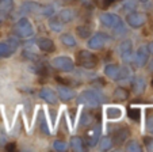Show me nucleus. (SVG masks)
<instances>
[{
    "mask_svg": "<svg viewBox=\"0 0 153 152\" xmlns=\"http://www.w3.org/2000/svg\"><path fill=\"white\" fill-rule=\"evenodd\" d=\"M22 8H23L25 11L38 12V10H42L43 7H42V6H39L38 3H31V1H27V3H25L23 6H22Z\"/></svg>",
    "mask_w": 153,
    "mask_h": 152,
    "instance_id": "26",
    "label": "nucleus"
},
{
    "mask_svg": "<svg viewBox=\"0 0 153 152\" xmlns=\"http://www.w3.org/2000/svg\"><path fill=\"white\" fill-rule=\"evenodd\" d=\"M144 144L148 151H153V137H144Z\"/></svg>",
    "mask_w": 153,
    "mask_h": 152,
    "instance_id": "34",
    "label": "nucleus"
},
{
    "mask_svg": "<svg viewBox=\"0 0 153 152\" xmlns=\"http://www.w3.org/2000/svg\"><path fill=\"white\" fill-rule=\"evenodd\" d=\"M131 86H133V91L136 92L137 95L142 94V92L145 91V86H146V83H145V80L142 78H136L133 80V83H131Z\"/></svg>",
    "mask_w": 153,
    "mask_h": 152,
    "instance_id": "17",
    "label": "nucleus"
},
{
    "mask_svg": "<svg viewBox=\"0 0 153 152\" xmlns=\"http://www.w3.org/2000/svg\"><path fill=\"white\" fill-rule=\"evenodd\" d=\"M106 117L108 120H118L122 117V110L117 106H110L106 109Z\"/></svg>",
    "mask_w": 153,
    "mask_h": 152,
    "instance_id": "16",
    "label": "nucleus"
},
{
    "mask_svg": "<svg viewBox=\"0 0 153 152\" xmlns=\"http://www.w3.org/2000/svg\"><path fill=\"white\" fill-rule=\"evenodd\" d=\"M37 46L45 53H50L54 50V42H53L50 38H38Z\"/></svg>",
    "mask_w": 153,
    "mask_h": 152,
    "instance_id": "14",
    "label": "nucleus"
},
{
    "mask_svg": "<svg viewBox=\"0 0 153 152\" xmlns=\"http://www.w3.org/2000/svg\"><path fill=\"white\" fill-rule=\"evenodd\" d=\"M53 68L58 69L61 72H72L75 69V63L72 61V58L67 57V56H58L52 60Z\"/></svg>",
    "mask_w": 153,
    "mask_h": 152,
    "instance_id": "5",
    "label": "nucleus"
},
{
    "mask_svg": "<svg viewBox=\"0 0 153 152\" xmlns=\"http://www.w3.org/2000/svg\"><path fill=\"white\" fill-rule=\"evenodd\" d=\"M148 49H149V53H153V41H152V42H149Z\"/></svg>",
    "mask_w": 153,
    "mask_h": 152,
    "instance_id": "36",
    "label": "nucleus"
},
{
    "mask_svg": "<svg viewBox=\"0 0 153 152\" xmlns=\"http://www.w3.org/2000/svg\"><path fill=\"white\" fill-rule=\"evenodd\" d=\"M49 27L53 30V31H62L64 23L61 22L60 19H58V20H50V22H49Z\"/></svg>",
    "mask_w": 153,
    "mask_h": 152,
    "instance_id": "29",
    "label": "nucleus"
},
{
    "mask_svg": "<svg viewBox=\"0 0 153 152\" xmlns=\"http://www.w3.org/2000/svg\"><path fill=\"white\" fill-rule=\"evenodd\" d=\"M94 122V114L91 112H83L81 114V118H80V125L81 126H88Z\"/></svg>",
    "mask_w": 153,
    "mask_h": 152,
    "instance_id": "22",
    "label": "nucleus"
},
{
    "mask_svg": "<svg viewBox=\"0 0 153 152\" xmlns=\"http://www.w3.org/2000/svg\"><path fill=\"white\" fill-rule=\"evenodd\" d=\"M53 148H54L56 151H65V149H67V143H65V141H61V140H56L54 143H53Z\"/></svg>",
    "mask_w": 153,
    "mask_h": 152,
    "instance_id": "33",
    "label": "nucleus"
},
{
    "mask_svg": "<svg viewBox=\"0 0 153 152\" xmlns=\"http://www.w3.org/2000/svg\"><path fill=\"white\" fill-rule=\"evenodd\" d=\"M131 48H133V45H131L130 41L122 42L121 45H119V55H121L123 58H127L130 55H131Z\"/></svg>",
    "mask_w": 153,
    "mask_h": 152,
    "instance_id": "18",
    "label": "nucleus"
},
{
    "mask_svg": "<svg viewBox=\"0 0 153 152\" xmlns=\"http://www.w3.org/2000/svg\"><path fill=\"white\" fill-rule=\"evenodd\" d=\"M14 34H16L20 38H29L34 34V27L30 23V20L27 18H20L12 27Z\"/></svg>",
    "mask_w": 153,
    "mask_h": 152,
    "instance_id": "2",
    "label": "nucleus"
},
{
    "mask_svg": "<svg viewBox=\"0 0 153 152\" xmlns=\"http://www.w3.org/2000/svg\"><path fill=\"white\" fill-rule=\"evenodd\" d=\"M103 95H100L98 91H94V90H85L83 91L77 98V102L81 105H85L88 107H98L100 103L104 102Z\"/></svg>",
    "mask_w": 153,
    "mask_h": 152,
    "instance_id": "1",
    "label": "nucleus"
},
{
    "mask_svg": "<svg viewBox=\"0 0 153 152\" xmlns=\"http://www.w3.org/2000/svg\"><path fill=\"white\" fill-rule=\"evenodd\" d=\"M71 147L73 151H84V143L80 137H72L71 139Z\"/></svg>",
    "mask_w": 153,
    "mask_h": 152,
    "instance_id": "25",
    "label": "nucleus"
},
{
    "mask_svg": "<svg viewBox=\"0 0 153 152\" xmlns=\"http://www.w3.org/2000/svg\"><path fill=\"white\" fill-rule=\"evenodd\" d=\"M148 58H149V49H148V46H140L138 50H137L136 53V64L138 67H144L148 63Z\"/></svg>",
    "mask_w": 153,
    "mask_h": 152,
    "instance_id": "12",
    "label": "nucleus"
},
{
    "mask_svg": "<svg viewBox=\"0 0 153 152\" xmlns=\"http://www.w3.org/2000/svg\"><path fill=\"white\" fill-rule=\"evenodd\" d=\"M14 53V49L8 42H0V57H10Z\"/></svg>",
    "mask_w": 153,
    "mask_h": 152,
    "instance_id": "20",
    "label": "nucleus"
},
{
    "mask_svg": "<svg viewBox=\"0 0 153 152\" xmlns=\"http://www.w3.org/2000/svg\"><path fill=\"white\" fill-rule=\"evenodd\" d=\"M146 126H148V129L150 130V132L153 133V117H149L148 118V122H146Z\"/></svg>",
    "mask_w": 153,
    "mask_h": 152,
    "instance_id": "35",
    "label": "nucleus"
},
{
    "mask_svg": "<svg viewBox=\"0 0 153 152\" xmlns=\"http://www.w3.org/2000/svg\"><path fill=\"white\" fill-rule=\"evenodd\" d=\"M14 10V0H0V15L7 16Z\"/></svg>",
    "mask_w": 153,
    "mask_h": 152,
    "instance_id": "15",
    "label": "nucleus"
},
{
    "mask_svg": "<svg viewBox=\"0 0 153 152\" xmlns=\"http://www.w3.org/2000/svg\"><path fill=\"white\" fill-rule=\"evenodd\" d=\"M113 97L115 98V99L125 100V99L129 98V91H127L126 88H123V87H117V88L114 90V92H113Z\"/></svg>",
    "mask_w": 153,
    "mask_h": 152,
    "instance_id": "21",
    "label": "nucleus"
},
{
    "mask_svg": "<svg viewBox=\"0 0 153 152\" xmlns=\"http://www.w3.org/2000/svg\"><path fill=\"white\" fill-rule=\"evenodd\" d=\"M126 20L130 27L140 29V27H142L146 23V15L142 14V12H131V14L127 15Z\"/></svg>",
    "mask_w": 153,
    "mask_h": 152,
    "instance_id": "7",
    "label": "nucleus"
},
{
    "mask_svg": "<svg viewBox=\"0 0 153 152\" xmlns=\"http://www.w3.org/2000/svg\"><path fill=\"white\" fill-rule=\"evenodd\" d=\"M39 97L42 98L45 102H48V103L50 105H54L57 103V97H56V92L53 91L52 88H49V87H42L39 91Z\"/></svg>",
    "mask_w": 153,
    "mask_h": 152,
    "instance_id": "13",
    "label": "nucleus"
},
{
    "mask_svg": "<svg viewBox=\"0 0 153 152\" xmlns=\"http://www.w3.org/2000/svg\"><path fill=\"white\" fill-rule=\"evenodd\" d=\"M152 86H153V79H152Z\"/></svg>",
    "mask_w": 153,
    "mask_h": 152,
    "instance_id": "40",
    "label": "nucleus"
},
{
    "mask_svg": "<svg viewBox=\"0 0 153 152\" xmlns=\"http://www.w3.org/2000/svg\"><path fill=\"white\" fill-rule=\"evenodd\" d=\"M127 115H129V118H131L133 121H140V118H141V109H140V107L130 106L129 109H127Z\"/></svg>",
    "mask_w": 153,
    "mask_h": 152,
    "instance_id": "24",
    "label": "nucleus"
},
{
    "mask_svg": "<svg viewBox=\"0 0 153 152\" xmlns=\"http://www.w3.org/2000/svg\"><path fill=\"white\" fill-rule=\"evenodd\" d=\"M142 1H146V0H142Z\"/></svg>",
    "mask_w": 153,
    "mask_h": 152,
    "instance_id": "41",
    "label": "nucleus"
},
{
    "mask_svg": "<svg viewBox=\"0 0 153 152\" xmlns=\"http://www.w3.org/2000/svg\"><path fill=\"white\" fill-rule=\"evenodd\" d=\"M76 31H77V35L80 38H88L91 34V30L88 26H77L76 27Z\"/></svg>",
    "mask_w": 153,
    "mask_h": 152,
    "instance_id": "27",
    "label": "nucleus"
},
{
    "mask_svg": "<svg viewBox=\"0 0 153 152\" xmlns=\"http://www.w3.org/2000/svg\"><path fill=\"white\" fill-rule=\"evenodd\" d=\"M76 61H77V64L80 67L87 68V69H92L98 65V57L94 53L88 52V50H80L77 53Z\"/></svg>",
    "mask_w": 153,
    "mask_h": 152,
    "instance_id": "4",
    "label": "nucleus"
},
{
    "mask_svg": "<svg viewBox=\"0 0 153 152\" xmlns=\"http://www.w3.org/2000/svg\"><path fill=\"white\" fill-rule=\"evenodd\" d=\"M104 75L107 78L113 79V80H122V79H126L127 76H130V71L126 67L108 64V65L104 67Z\"/></svg>",
    "mask_w": 153,
    "mask_h": 152,
    "instance_id": "3",
    "label": "nucleus"
},
{
    "mask_svg": "<svg viewBox=\"0 0 153 152\" xmlns=\"http://www.w3.org/2000/svg\"><path fill=\"white\" fill-rule=\"evenodd\" d=\"M39 129L42 133H45V135H49L50 130L49 128H48V124H46V120H45V117H42V112H39Z\"/></svg>",
    "mask_w": 153,
    "mask_h": 152,
    "instance_id": "31",
    "label": "nucleus"
},
{
    "mask_svg": "<svg viewBox=\"0 0 153 152\" xmlns=\"http://www.w3.org/2000/svg\"><path fill=\"white\" fill-rule=\"evenodd\" d=\"M129 136H130V132L126 126H122V128L119 126V128H117L113 132V139H111V140H114L115 144L121 145V144H123L125 141L129 139Z\"/></svg>",
    "mask_w": 153,
    "mask_h": 152,
    "instance_id": "9",
    "label": "nucleus"
},
{
    "mask_svg": "<svg viewBox=\"0 0 153 152\" xmlns=\"http://www.w3.org/2000/svg\"><path fill=\"white\" fill-rule=\"evenodd\" d=\"M149 69H150V71H153V60H152V61H150V65H149Z\"/></svg>",
    "mask_w": 153,
    "mask_h": 152,
    "instance_id": "39",
    "label": "nucleus"
},
{
    "mask_svg": "<svg viewBox=\"0 0 153 152\" xmlns=\"http://www.w3.org/2000/svg\"><path fill=\"white\" fill-rule=\"evenodd\" d=\"M95 1H96V4H98L99 8L106 10V8H108L115 0H95Z\"/></svg>",
    "mask_w": 153,
    "mask_h": 152,
    "instance_id": "32",
    "label": "nucleus"
},
{
    "mask_svg": "<svg viewBox=\"0 0 153 152\" xmlns=\"http://www.w3.org/2000/svg\"><path fill=\"white\" fill-rule=\"evenodd\" d=\"M111 147H113V141H111L110 137L102 139V141L99 143V149H100V151H107V149H110Z\"/></svg>",
    "mask_w": 153,
    "mask_h": 152,
    "instance_id": "28",
    "label": "nucleus"
},
{
    "mask_svg": "<svg viewBox=\"0 0 153 152\" xmlns=\"http://www.w3.org/2000/svg\"><path fill=\"white\" fill-rule=\"evenodd\" d=\"M6 148L8 149V151H11V149H15V144H10V145H7Z\"/></svg>",
    "mask_w": 153,
    "mask_h": 152,
    "instance_id": "37",
    "label": "nucleus"
},
{
    "mask_svg": "<svg viewBox=\"0 0 153 152\" xmlns=\"http://www.w3.org/2000/svg\"><path fill=\"white\" fill-rule=\"evenodd\" d=\"M60 41L64 43L65 46H69V48H73V46H76V40L73 38L72 34H62L60 37Z\"/></svg>",
    "mask_w": 153,
    "mask_h": 152,
    "instance_id": "23",
    "label": "nucleus"
},
{
    "mask_svg": "<svg viewBox=\"0 0 153 152\" xmlns=\"http://www.w3.org/2000/svg\"><path fill=\"white\" fill-rule=\"evenodd\" d=\"M99 136H100V126H99V124H96L94 128L88 129V132H87V144H88V147H95L98 144Z\"/></svg>",
    "mask_w": 153,
    "mask_h": 152,
    "instance_id": "11",
    "label": "nucleus"
},
{
    "mask_svg": "<svg viewBox=\"0 0 153 152\" xmlns=\"http://www.w3.org/2000/svg\"><path fill=\"white\" fill-rule=\"evenodd\" d=\"M126 151H134V152H140L142 151V147L137 143L136 140H130L126 145Z\"/></svg>",
    "mask_w": 153,
    "mask_h": 152,
    "instance_id": "30",
    "label": "nucleus"
},
{
    "mask_svg": "<svg viewBox=\"0 0 153 152\" xmlns=\"http://www.w3.org/2000/svg\"><path fill=\"white\" fill-rule=\"evenodd\" d=\"M100 22L107 29H117V27H119L121 25H123L121 18L115 14H111V12H103V14L100 15Z\"/></svg>",
    "mask_w": 153,
    "mask_h": 152,
    "instance_id": "6",
    "label": "nucleus"
},
{
    "mask_svg": "<svg viewBox=\"0 0 153 152\" xmlns=\"http://www.w3.org/2000/svg\"><path fill=\"white\" fill-rule=\"evenodd\" d=\"M73 18H75V14H73V11H72V10H68V8L61 10L60 15H58V19H60L62 23L72 22Z\"/></svg>",
    "mask_w": 153,
    "mask_h": 152,
    "instance_id": "19",
    "label": "nucleus"
},
{
    "mask_svg": "<svg viewBox=\"0 0 153 152\" xmlns=\"http://www.w3.org/2000/svg\"><path fill=\"white\" fill-rule=\"evenodd\" d=\"M62 1H64L65 4H72V3H75L76 0H62Z\"/></svg>",
    "mask_w": 153,
    "mask_h": 152,
    "instance_id": "38",
    "label": "nucleus"
},
{
    "mask_svg": "<svg viewBox=\"0 0 153 152\" xmlns=\"http://www.w3.org/2000/svg\"><path fill=\"white\" fill-rule=\"evenodd\" d=\"M57 94L60 97V99L64 100V102H69V100H72L76 97L75 90H72L71 87L65 86V84H60L57 87Z\"/></svg>",
    "mask_w": 153,
    "mask_h": 152,
    "instance_id": "10",
    "label": "nucleus"
},
{
    "mask_svg": "<svg viewBox=\"0 0 153 152\" xmlns=\"http://www.w3.org/2000/svg\"><path fill=\"white\" fill-rule=\"evenodd\" d=\"M107 42V37L104 34H96L94 35V37H91L90 40H88V48L92 49V50H100V49H103V46L106 45Z\"/></svg>",
    "mask_w": 153,
    "mask_h": 152,
    "instance_id": "8",
    "label": "nucleus"
}]
</instances>
